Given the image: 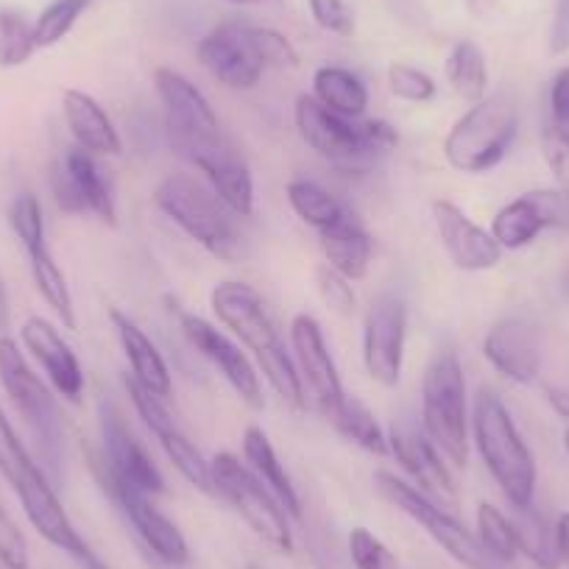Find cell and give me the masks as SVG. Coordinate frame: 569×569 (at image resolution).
<instances>
[{"mask_svg": "<svg viewBox=\"0 0 569 569\" xmlns=\"http://www.w3.org/2000/svg\"><path fill=\"white\" fill-rule=\"evenodd\" d=\"M210 308L218 316V321L227 330H232V336H238L243 347L254 355L257 366H260L262 377L273 388V393L297 413L308 408V397H305L293 355L284 347L282 332H279L266 299L246 282H221L212 288Z\"/></svg>", "mask_w": 569, "mask_h": 569, "instance_id": "6da1fadb", "label": "cell"}, {"mask_svg": "<svg viewBox=\"0 0 569 569\" xmlns=\"http://www.w3.org/2000/svg\"><path fill=\"white\" fill-rule=\"evenodd\" d=\"M472 436L486 469L500 486L511 508L533 506L536 461L525 445L522 433L511 419L500 397L489 388H480L472 410Z\"/></svg>", "mask_w": 569, "mask_h": 569, "instance_id": "7a4b0ae2", "label": "cell"}, {"mask_svg": "<svg viewBox=\"0 0 569 569\" xmlns=\"http://www.w3.org/2000/svg\"><path fill=\"white\" fill-rule=\"evenodd\" d=\"M469 421L463 366L452 349H445L421 377V430L452 469L469 463Z\"/></svg>", "mask_w": 569, "mask_h": 569, "instance_id": "3957f363", "label": "cell"}, {"mask_svg": "<svg viewBox=\"0 0 569 569\" xmlns=\"http://www.w3.org/2000/svg\"><path fill=\"white\" fill-rule=\"evenodd\" d=\"M151 201L201 249L218 260H234L240 246L234 212L212 193L210 184H201L188 173H171L157 184Z\"/></svg>", "mask_w": 569, "mask_h": 569, "instance_id": "277c9868", "label": "cell"}, {"mask_svg": "<svg viewBox=\"0 0 569 569\" xmlns=\"http://www.w3.org/2000/svg\"><path fill=\"white\" fill-rule=\"evenodd\" d=\"M519 131V112L511 96H486L452 123L445 157L461 173H489L511 151Z\"/></svg>", "mask_w": 569, "mask_h": 569, "instance_id": "5b68a950", "label": "cell"}, {"mask_svg": "<svg viewBox=\"0 0 569 569\" xmlns=\"http://www.w3.org/2000/svg\"><path fill=\"white\" fill-rule=\"evenodd\" d=\"M375 483L380 489V495L386 497L391 506H397L405 517L413 519L421 530H425L452 561L461 563L463 569H513V563H500L497 558H491L483 550V545L478 541V536L450 511V508L439 506L436 500L425 495V491L416 489L408 480L397 478L393 472H380L375 475Z\"/></svg>", "mask_w": 569, "mask_h": 569, "instance_id": "8992f818", "label": "cell"}, {"mask_svg": "<svg viewBox=\"0 0 569 569\" xmlns=\"http://www.w3.org/2000/svg\"><path fill=\"white\" fill-rule=\"evenodd\" d=\"M210 478L212 491L234 508V513L249 525L257 539L282 556H291L297 547L291 517L268 491V486L246 463H240V458H234L232 452H218L210 461Z\"/></svg>", "mask_w": 569, "mask_h": 569, "instance_id": "52a82bcc", "label": "cell"}, {"mask_svg": "<svg viewBox=\"0 0 569 569\" xmlns=\"http://www.w3.org/2000/svg\"><path fill=\"white\" fill-rule=\"evenodd\" d=\"M0 386L12 399L14 410L31 430L42 461L59 469L62 461V421L51 388L40 380L26 360L23 349L9 336H0Z\"/></svg>", "mask_w": 569, "mask_h": 569, "instance_id": "ba28073f", "label": "cell"}, {"mask_svg": "<svg viewBox=\"0 0 569 569\" xmlns=\"http://www.w3.org/2000/svg\"><path fill=\"white\" fill-rule=\"evenodd\" d=\"M405 338H408V305L402 293H377L363 316V366L366 375L382 388H397L402 380Z\"/></svg>", "mask_w": 569, "mask_h": 569, "instance_id": "9c48e42d", "label": "cell"}, {"mask_svg": "<svg viewBox=\"0 0 569 569\" xmlns=\"http://www.w3.org/2000/svg\"><path fill=\"white\" fill-rule=\"evenodd\" d=\"M171 313L177 316L179 330L182 336L188 338L190 347L201 355L204 360H210L218 371L223 375V380L234 388L240 399L249 405L251 410H262L266 408V397H262V386H260V375H257L254 363L249 360V355L232 341L223 330H218L216 325H210L201 316L190 313L184 310L177 299L168 297L166 299Z\"/></svg>", "mask_w": 569, "mask_h": 569, "instance_id": "30bf717a", "label": "cell"}, {"mask_svg": "<svg viewBox=\"0 0 569 569\" xmlns=\"http://www.w3.org/2000/svg\"><path fill=\"white\" fill-rule=\"evenodd\" d=\"M154 90L166 112V129L171 137V146L179 154H188L193 146L221 134V120L216 109L207 101L204 92L173 68L154 70Z\"/></svg>", "mask_w": 569, "mask_h": 569, "instance_id": "8fae6325", "label": "cell"}, {"mask_svg": "<svg viewBox=\"0 0 569 569\" xmlns=\"http://www.w3.org/2000/svg\"><path fill=\"white\" fill-rule=\"evenodd\" d=\"M53 201L68 216H96L98 221L114 227L118 223V207L109 182L103 179L96 157L90 151L70 146L53 166L51 177Z\"/></svg>", "mask_w": 569, "mask_h": 569, "instance_id": "7c38bea8", "label": "cell"}, {"mask_svg": "<svg viewBox=\"0 0 569 569\" xmlns=\"http://www.w3.org/2000/svg\"><path fill=\"white\" fill-rule=\"evenodd\" d=\"M98 483L107 491L109 500L118 506V511L123 513L126 522L131 525V530H134V536L140 539V545L146 547V552H151V556L168 569L188 567V539H184L182 530L154 506L151 495L131 489V486L114 483V480H98Z\"/></svg>", "mask_w": 569, "mask_h": 569, "instance_id": "4fadbf2b", "label": "cell"}, {"mask_svg": "<svg viewBox=\"0 0 569 569\" xmlns=\"http://www.w3.org/2000/svg\"><path fill=\"white\" fill-rule=\"evenodd\" d=\"M123 388L126 393H129L131 405H134L137 416L142 419V425L149 427L151 433H154V439L160 441L162 452L168 456L171 467L177 469L193 489H199L201 495H216V491H212L210 461H204L199 447H196L193 441H190V436L173 421V416L168 413L162 399L154 397L151 391H146V388H142L140 382L131 380V377H123Z\"/></svg>", "mask_w": 569, "mask_h": 569, "instance_id": "5bb4252c", "label": "cell"}, {"mask_svg": "<svg viewBox=\"0 0 569 569\" xmlns=\"http://www.w3.org/2000/svg\"><path fill=\"white\" fill-rule=\"evenodd\" d=\"M92 469L98 480H114L151 497L166 491V478L157 463L109 405L101 408V461L92 463Z\"/></svg>", "mask_w": 569, "mask_h": 569, "instance_id": "9a60e30c", "label": "cell"}, {"mask_svg": "<svg viewBox=\"0 0 569 569\" xmlns=\"http://www.w3.org/2000/svg\"><path fill=\"white\" fill-rule=\"evenodd\" d=\"M388 447L399 467L410 475L416 489L425 491L430 500L445 508L458 506L461 495H458L456 475L421 427L410 425V421H393V427L388 430Z\"/></svg>", "mask_w": 569, "mask_h": 569, "instance_id": "2e32d148", "label": "cell"}, {"mask_svg": "<svg viewBox=\"0 0 569 569\" xmlns=\"http://www.w3.org/2000/svg\"><path fill=\"white\" fill-rule=\"evenodd\" d=\"M184 160L193 162L204 173L212 193L229 207L238 218H249L254 212V177L246 162L243 151L229 140L227 134H216L210 140L199 142L184 154Z\"/></svg>", "mask_w": 569, "mask_h": 569, "instance_id": "e0dca14e", "label": "cell"}, {"mask_svg": "<svg viewBox=\"0 0 569 569\" xmlns=\"http://www.w3.org/2000/svg\"><path fill=\"white\" fill-rule=\"evenodd\" d=\"M291 349L305 397L310 393L319 413L327 416L347 397V391H343L341 375H338V366L332 360L330 347H327L325 330L313 316L299 313L291 321Z\"/></svg>", "mask_w": 569, "mask_h": 569, "instance_id": "ac0fdd59", "label": "cell"}, {"mask_svg": "<svg viewBox=\"0 0 569 569\" xmlns=\"http://www.w3.org/2000/svg\"><path fill=\"white\" fill-rule=\"evenodd\" d=\"M293 123H297L299 137L325 160L338 162V166H355V162L371 160L369 151H366L360 120H349L330 112L313 96L297 98Z\"/></svg>", "mask_w": 569, "mask_h": 569, "instance_id": "d6986e66", "label": "cell"}, {"mask_svg": "<svg viewBox=\"0 0 569 569\" xmlns=\"http://www.w3.org/2000/svg\"><path fill=\"white\" fill-rule=\"evenodd\" d=\"M196 53L207 73L229 90H251L260 84L262 73H266V64L257 53L249 26H218L210 34L201 37Z\"/></svg>", "mask_w": 569, "mask_h": 569, "instance_id": "ffe728a7", "label": "cell"}, {"mask_svg": "<svg viewBox=\"0 0 569 569\" xmlns=\"http://www.w3.org/2000/svg\"><path fill=\"white\" fill-rule=\"evenodd\" d=\"M569 229V196L563 190H530L508 201L491 221L489 232L502 249H525L539 238L541 229Z\"/></svg>", "mask_w": 569, "mask_h": 569, "instance_id": "44dd1931", "label": "cell"}, {"mask_svg": "<svg viewBox=\"0 0 569 569\" xmlns=\"http://www.w3.org/2000/svg\"><path fill=\"white\" fill-rule=\"evenodd\" d=\"M430 210H433V223L441 246H445L458 271L478 273L500 266L506 249L497 243L495 234L486 232L480 223H475L456 201L436 199Z\"/></svg>", "mask_w": 569, "mask_h": 569, "instance_id": "7402d4cb", "label": "cell"}, {"mask_svg": "<svg viewBox=\"0 0 569 569\" xmlns=\"http://www.w3.org/2000/svg\"><path fill=\"white\" fill-rule=\"evenodd\" d=\"M20 341L29 349L31 358L42 366V371L51 380L53 391L62 399H68L70 405H79L87 386L84 369H81L79 358L70 349V343L59 332V327L42 319V316H31L20 327Z\"/></svg>", "mask_w": 569, "mask_h": 569, "instance_id": "603a6c76", "label": "cell"}, {"mask_svg": "<svg viewBox=\"0 0 569 569\" xmlns=\"http://www.w3.org/2000/svg\"><path fill=\"white\" fill-rule=\"evenodd\" d=\"M483 358L506 380L530 386L541 371V338L533 321L525 316H508L497 321L483 341Z\"/></svg>", "mask_w": 569, "mask_h": 569, "instance_id": "cb8c5ba5", "label": "cell"}, {"mask_svg": "<svg viewBox=\"0 0 569 569\" xmlns=\"http://www.w3.org/2000/svg\"><path fill=\"white\" fill-rule=\"evenodd\" d=\"M109 321H112V330L114 336H118L120 349H123L126 360H129L131 366V380L140 382V386L146 388V391L154 393V397H171V369H168L166 358H162L160 349L154 347V341H151V338L137 327V321H131L123 310H109Z\"/></svg>", "mask_w": 569, "mask_h": 569, "instance_id": "d4e9b609", "label": "cell"}, {"mask_svg": "<svg viewBox=\"0 0 569 569\" xmlns=\"http://www.w3.org/2000/svg\"><path fill=\"white\" fill-rule=\"evenodd\" d=\"M62 114L79 149L90 151L92 157L123 154V140H120L112 118L90 92L64 90Z\"/></svg>", "mask_w": 569, "mask_h": 569, "instance_id": "484cf974", "label": "cell"}, {"mask_svg": "<svg viewBox=\"0 0 569 569\" xmlns=\"http://www.w3.org/2000/svg\"><path fill=\"white\" fill-rule=\"evenodd\" d=\"M319 246L325 251L327 266L341 273V277H347L349 282H358L369 273L375 243H371V234L366 232L363 223L352 212H347L332 227L321 229Z\"/></svg>", "mask_w": 569, "mask_h": 569, "instance_id": "4316f807", "label": "cell"}, {"mask_svg": "<svg viewBox=\"0 0 569 569\" xmlns=\"http://www.w3.org/2000/svg\"><path fill=\"white\" fill-rule=\"evenodd\" d=\"M243 458H246V467L268 486L273 497L279 500V506L288 511L291 519H302L305 517V506H302V497H299L297 486H293L291 475L284 469V463L279 461L277 450H273L271 439L266 436V430L257 425L246 427L243 433Z\"/></svg>", "mask_w": 569, "mask_h": 569, "instance_id": "83f0119b", "label": "cell"}, {"mask_svg": "<svg viewBox=\"0 0 569 569\" xmlns=\"http://www.w3.org/2000/svg\"><path fill=\"white\" fill-rule=\"evenodd\" d=\"M313 98L341 118H363L369 107V87L358 73L338 64H325L313 73Z\"/></svg>", "mask_w": 569, "mask_h": 569, "instance_id": "f1b7e54d", "label": "cell"}, {"mask_svg": "<svg viewBox=\"0 0 569 569\" xmlns=\"http://www.w3.org/2000/svg\"><path fill=\"white\" fill-rule=\"evenodd\" d=\"M332 427L338 430V436H343L347 441H352L355 447H360L363 452L377 458L391 456V447H388V433L380 427L377 416L366 408V402H360L358 397L347 393L330 413L325 416Z\"/></svg>", "mask_w": 569, "mask_h": 569, "instance_id": "f546056e", "label": "cell"}, {"mask_svg": "<svg viewBox=\"0 0 569 569\" xmlns=\"http://www.w3.org/2000/svg\"><path fill=\"white\" fill-rule=\"evenodd\" d=\"M29 266H31V279H34V288L42 299H46L48 308L57 313V319L62 321L64 330H76V308H73V293L68 288V279H64L62 268L53 260L51 249L40 246V249L29 251Z\"/></svg>", "mask_w": 569, "mask_h": 569, "instance_id": "4dcf8cb0", "label": "cell"}, {"mask_svg": "<svg viewBox=\"0 0 569 569\" xmlns=\"http://www.w3.org/2000/svg\"><path fill=\"white\" fill-rule=\"evenodd\" d=\"M447 84L456 92L461 101L478 103L486 98V87H489V64H486L483 51L478 42L458 40L452 46L450 57L445 64Z\"/></svg>", "mask_w": 569, "mask_h": 569, "instance_id": "1f68e13d", "label": "cell"}, {"mask_svg": "<svg viewBox=\"0 0 569 569\" xmlns=\"http://www.w3.org/2000/svg\"><path fill=\"white\" fill-rule=\"evenodd\" d=\"M513 530H517L519 556L533 561L539 569H558L561 556L556 547V528L547 525V519L536 511V506L513 508Z\"/></svg>", "mask_w": 569, "mask_h": 569, "instance_id": "d6a6232c", "label": "cell"}, {"mask_svg": "<svg viewBox=\"0 0 569 569\" xmlns=\"http://www.w3.org/2000/svg\"><path fill=\"white\" fill-rule=\"evenodd\" d=\"M0 475L18 497L40 486L42 480H48V475L37 467L20 436L14 433L12 421L7 419L3 408H0Z\"/></svg>", "mask_w": 569, "mask_h": 569, "instance_id": "836d02e7", "label": "cell"}, {"mask_svg": "<svg viewBox=\"0 0 569 569\" xmlns=\"http://www.w3.org/2000/svg\"><path fill=\"white\" fill-rule=\"evenodd\" d=\"M284 196H288L291 210L297 212L308 227H313L316 232L332 227V223L341 221V218L349 212L347 207L330 193V190L321 188V184L313 182V179H291Z\"/></svg>", "mask_w": 569, "mask_h": 569, "instance_id": "e575fe53", "label": "cell"}, {"mask_svg": "<svg viewBox=\"0 0 569 569\" xmlns=\"http://www.w3.org/2000/svg\"><path fill=\"white\" fill-rule=\"evenodd\" d=\"M475 536L483 545V550L500 563H513L519 556L517 530H513L511 517L500 511L491 502H480L475 513Z\"/></svg>", "mask_w": 569, "mask_h": 569, "instance_id": "d590c367", "label": "cell"}, {"mask_svg": "<svg viewBox=\"0 0 569 569\" xmlns=\"http://www.w3.org/2000/svg\"><path fill=\"white\" fill-rule=\"evenodd\" d=\"M34 23L20 9L0 7V68H20L34 57Z\"/></svg>", "mask_w": 569, "mask_h": 569, "instance_id": "8d00e7d4", "label": "cell"}, {"mask_svg": "<svg viewBox=\"0 0 569 569\" xmlns=\"http://www.w3.org/2000/svg\"><path fill=\"white\" fill-rule=\"evenodd\" d=\"M92 0H53L51 7L42 9L40 18L34 20V40L37 48H51L62 42L73 31L81 14L87 12Z\"/></svg>", "mask_w": 569, "mask_h": 569, "instance_id": "74e56055", "label": "cell"}, {"mask_svg": "<svg viewBox=\"0 0 569 569\" xmlns=\"http://www.w3.org/2000/svg\"><path fill=\"white\" fill-rule=\"evenodd\" d=\"M9 227L26 249V254L46 246V218H42L40 199L31 193H20L9 204Z\"/></svg>", "mask_w": 569, "mask_h": 569, "instance_id": "f35d334b", "label": "cell"}, {"mask_svg": "<svg viewBox=\"0 0 569 569\" xmlns=\"http://www.w3.org/2000/svg\"><path fill=\"white\" fill-rule=\"evenodd\" d=\"M388 90L393 98L408 103H430L439 96V84L433 81V76L405 62H393L388 68Z\"/></svg>", "mask_w": 569, "mask_h": 569, "instance_id": "ab89813d", "label": "cell"}, {"mask_svg": "<svg viewBox=\"0 0 569 569\" xmlns=\"http://www.w3.org/2000/svg\"><path fill=\"white\" fill-rule=\"evenodd\" d=\"M347 547L355 569H399L397 558L388 550L386 541L371 533L369 528H352Z\"/></svg>", "mask_w": 569, "mask_h": 569, "instance_id": "60d3db41", "label": "cell"}, {"mask_svg": "<svg viewBox=\"0 0 569 569\" xmlns=\"http://www.w3.org/2000/svg\"><path fill=\"white\" fill-rule=\"evenodd\" d=\"M316 288H319V297L332 313L338 316H352L358 308V297L352 291V282L347 277H341L338 271H332L327 262H321L316 268Z\"/></svg>", "mask_w": 569, "mask_h": 569, "instance_id": "b9f144b4", "label": "cell"}, {"mask_svg": "<svg viewBox=\"0 0 569 569\" xmlns=\"http://www.w3.org/2000/svg\"><path fill=\"white\" fill-rule=\"evenodd\" d=\"M251 40H254L257 53H260L262 64L268 68H299V53L291 46V40L273 29H260V26H249Z\"/></svg>", "mask_w": 569, "mask_h": 569, "instance_id": "7bdbcfd3", "label": "cell"}, {"mask_svg": "<svg viewBox=\"0 0 569 569\" xmlns=\"http://www.w3.org/2000/svg\"><path fill=\"white\" fill-rule=\"evenodd\" d=\"M0 567L3 569H31L29 541L12 517L0 508Z\"/></svg>", "mask_w": 569, "mask_h": 569, "instance_id": "ee69618b", "label": "cell"}, {"mask_svg": "<svg viewBox=\"0 0 569 569\" xmlns=\"http://www.w3.org/2000/svg\"><path fill=\"white\" fill-rule=\"evenodd\" d=\"M541 154H545L547 168H550L552 179H556L558 190L569 196V134L567 131L547 126L541 134Z\"/></svg>", "mask_w": 569, "mask_h": 569, "instance_id": "f6af8a7d", "label": "cell"}, {"mask_svg": "<svg viewBox=\"0 0 569 569\" xmlns=\"http://www.w3.org/2000/svg\"><path fill=\"white\" fill-rule=\"evenodd\" d=\"M310 14L325 31L336 37L355 34V14L347 0H308Z\"/></svg>", "mask_w": 569, "mask_h": 569, "instance_id": "bcb514c9", "label": "cell"}, {"mask_svg": "<svg viewBox=\"0 0 569 569\" xmlns=\"http://www.w3.org/2000/svg\"><path fill=\"white\" fill-rule=\"evenodd\" d=\"M550 114L552 126L569 134V68L558 70L550 84Z\"/></svg>", "mask_w": 569, "mask_h": 569, "instance_id": "7dc6e473", "label": "cell"}, {"mask_svg": "<svg viewBox=\"0 0 569 569\" xmlns=\"http://www.w3.org/2000/svg\"><path fill=\"white\" fill-rule=\"evenodd\" d=\"M550 48H552V53L569 51V0H556V18H552Z\"/></svg>", "mask_w": 569, "mask_h": 569, "instance_id": "c3c4849f", "label": "cell"}, {"mask_svg": "<svg viewBox=\"0 0 569 569\" xmlns=\"http://www.w3.org/2000/svg\"><path fill=\"white\" fill-rule=\"evenodd\" d=\"M556 547L561 563H569V511H563L556 522Z\"/></svg>", "mask_w": 569, "mask_h": 569, "instance_id": "681fc988", "label": "cell"}, {"mask_svg": "<svg viewBox=\"0 0 569 569\" xmlns=\"http://www.w3.org/2000/svg\"><path fill=\"white\" fill-rule=\"evenodd\" d=\"M547 402L552 405V410L558 416L569 419V391H563V388H547Z\"/></svg>", "mask_w": 569, "mask_h": 569, "instance_id": "f907efd6", "label": "cell"}, {"mask_svg": "<svg viewBox=\"0 0 569 569\" xmlns=\"http://www.w3.org/2000/svg\"><path fill=\"white\" fill-rule=\"evenodd\" d=\"M9 319H12V313H9V293L3 279H0V336H7Z\"/></svg>", "mask_w": 569, "mask_h": 569, "instance_id": "816d5d0a", "label": "cell"}, {"mask_svg": "<svg viewBox=\"0 0 569 569\" xmlns=\"http://www.w3.org/2000/svg\"><path fill=\"white\" fill-rule=\"evenodd\" d=\"M79 563H81V567H84V569H109V567H107V563H103V561H101V558H98V556H96V552H92V550H90V552H87V556H84V558H81V561H79Z\"/></svg>", "mask_w": 569, "mask_h": 569, "instance_id": "f5cc1de1", "label": "cell"}, {"mask_svg": "<svg viewBox=\"0 0 569 569\" xmlns=\"http://www.w3.org/2000/svg\"><path fill=\"white\" fill-rule=\"evenodd\" d=\"M467 3L475 14H486L491 7H495L497 0H467Z\"/></svg>", "mask_w": 569, "mask_h": 569, "instance_id": "db71d44e", "label": "cell"}, {"mask_svg": "<svg viewBox=\"0 0 569 569\" xmlns=\"http://www.w3.org/2000/svg\"><path fill=\"white\" fill-rule=\"evenodd\" d=\"M227 3H238V7H246V3H260V0H227Z\"/></svg>", "mask_w": 569, "mask_h": 569, "instance_id": "11a10c76", "label": "cell"}, {"mask_svg": "<svg viewBox=\"0 0 569 569\" xmlns=\"http://www.w3.org/2000/svg\"><path fill=\"white\" fill-rule=\"evenodd\" d=\"M563 447H567V452H569V430H567V436H563Z\"/></svg>", "mask_w": 569, "mask_h": 569, "instance_id": "9f6ffc18", "label": "cell"}, {"mask_svg": "<svg viewBox=\"0 0 569 569\" xmlns=\"http://www.w3.org/2000/svg\"><path fill=\"white\" fill-rule=\"evenodd\" d=\"M563 288H567V293H569V273H567V282H563Z\"/></svg>", "mask_w": 569, "mask_h": 569, "instance_id": "6f0895ef", "label": "cell"}, {"mask_svg": "<svg viewBox=\"0 0 569 569\" xmlns=\"http://www.w3.org/2000/svg\"><path fill=\"white\" fill-rule=\"evenodd\" d=\"M251 569H257V567H251Z\"/></svg>", "mask_w": 569, "mask_h": 569, "instance_id": "680465c9", "label": "cell"}]
</instances>
